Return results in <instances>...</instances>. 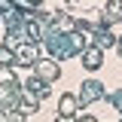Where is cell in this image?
<instances>
[{
    "instance_id": "1",
    "label": "cell",
    "mask_w": 122,
    "mask_h": 122,
    "mask_svg": "<svg viewBox=\"0 0 122 122\" xmlns=\"http://www.w3.org/2000/svg\"><path fill=\"white\" fill-rule=\"evenodd\" d=\"M82 64H89V67H98V64H101V55H98V52H89Z\"/></svg>"
},
{
    "instance_id": "2",
    "label": "cell",
    "mask_w": 122,
    "mask_h": 122,
    "mask_svg": "<svg viewBox=\"0 0 122 122\" xmlns=\"http://www.w3.org/2000/svg\"><path fill=\"white\" fill-rule=\"evenodd\" d=\"M61 107H64L61 113H73V98H61Z\"/></svg>"
},
{
    "instance_id": "3",
    "label": "cell",
    "mask_w": 122,
    "mask_h": 122,
    "mask_svg": "<svg viewBox=\"0 0 122 122\" xmlns=\"http://www.w3.org/2000/svg\"><path fill=\"white\" fill-rule=\"evenodd\" d=\"M55 122H70V119H61V116H58V119H55Z\"/></svg>"
},
{
    "instance_id": "4",
    "label": "cell",
    "mask_w": 122,
    "mask_h": 122,
    "mask_svg": "<svg viewBox=\"0 0 122 122\" xmlns=\"http://www.w3.org/2000/svg\"><path fill=\"white\" fill-rule=\"evenodd\" d=\"M82 122H92V119H82Z\"/></svg>"
}]
</instances>
